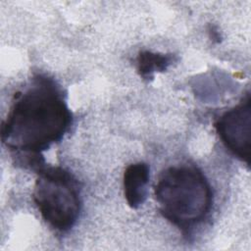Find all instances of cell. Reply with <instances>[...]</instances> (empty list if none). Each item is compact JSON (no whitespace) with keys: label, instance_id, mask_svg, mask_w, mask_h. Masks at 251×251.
<instances>
[{"label":"cell","instance_id":"1","mask_svg":"<svg viewBox=\"0 0 251 251\" xmlns=\"http://www.w3.org/2000/svg\"><path fill=\"white\" fill-rule=\"evenodd\" d=\"M72 124L73 114L62 87L53 78L36 75L15 93L1 125V139L37 171L44 166L42 152L59 142Z\"/></svg>","mask_w":251,"mask_h":251},{"label":"cell","instance_id":"2","mask_svg":"<svg viewBox=\"0 0 251 251\" xmlns=\"http://www.w3.org/2000/svg\"><path fill=\"white\" fill-rule=\"evenodd\" d=\"M160 213L183 233L203 223L213 206L212 186L194 165L180 164L165 169L154 186Z\"/></svg>","mask_w":251,"mask_h":251},{"label":"cell","instance_id":"3","mask_svg":"<svg viewBox=\"0 0 251 251\" xmlns=\"http://www.w3.org/2000/svg\"><path fill=\"white\" fill-rule=\"evenodd\" d=\"M33 201L43 220L55 230L67 232L76 224L81 200L76 179L59 166H43L36 171Z\"/></svg>","mask_w":251,"mask_h":251},{"label":"cell","instance_id":"4","mask_svg":"<svg viewBox=\"0 0 251 251\" xmlns=\"http://www.w3.org/2000/svg\"><path fill=\"white\" fill-rule=\"evenodd\" d=\"M214 127L225 145L247 166L251 160V98L247 94L237 105L223 113Z\"/></svg>","mask_w":251,"mask_h":251},{"label":"cell","instance_id":"5","mask_svg":"<svg viewBox=\"0 0 251 251\" xmlns=\"http://www.w3.org/2000/svg\"><path fill=\"white\" fill-rule=\"evenodd\" d=\"M150 168L144 162L128 165L124 173V195L131 209H138L147 198Z\"/></svg>","mask_w":251,"mask_h":251},{"label":"cell","instance_id":"6","mask_svg":"<svg viewBox=\"0 0 251 251\" xmlns=\"http://www.w3.org/2000/svg\"><path fill=\"white\" fill-rule=\"evenodd\" d=\"M175 61L174 54H164L152 51L139 52L136 59L138 75L145 80H152L155 73L165 72Z\"/></svg>","mask_w":251,"mask_h":251}]
</instances>
